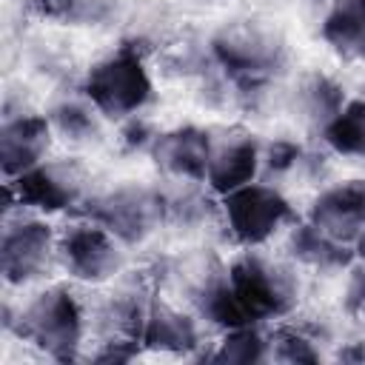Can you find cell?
Returning a JSON list of instances; mask_svg holds the SVG:
<instances>
[{
  "mask_svg": "<svg viewBox=\"0 0 365 365\" xmlns=\"http://www.w3.org/2000/svg\"><path fill=\"white\" fill-rule=\"evenodd\" d=\"M297 220V208L274 182L254 180L220 197V225L237 248H265Z\"/></svg>",
  "mask_w": 365,
  "mask_h": 365,
  "instance_id": "obj_7",
  "label": "cell"
},
{
  "mask_svg": "<svg viewBox=\"0 0 365 365\" xmlns=\"http://www.w3.org/2000/svg\"><path fill=\"white\" fill-rule=\"evenodd\" d=\"M197 359L220 362V365H257L271 359V339L259 322H245L220 331V339L211 351H202Z\"/></svg>",
  "mask_w": 365,
  "mask_h": 365,
  "instance_id": "obj_21",
  "label": "cell"
},
{
  "mask_svg": "<svg viewBox=\"0 0 365 365\" xmlns=\"http://www.w3.org/2000/svg\"><path fill=\"white\" fill-rule=\"evenodd\" d=\"M228 282L248 322L288 319L302 297L299 268L265 248H237L228 259Z\"/></svg>",
  "mask_w": 365,
  "mask_h": 365,
  "instance_id": "obj_4",
  "label": "cell"
},
{
  "mask_svg": "<svg viewBox=\"0 0 365 365\" xmlns=\"http://www.w3.org/2000/svg\"><path fill=\"white\" fill-rule=\"evenodd\" d=\"M74 214L100 222L125 248H134L165 225V200L160 185L120 182L114 188L88 194Z\"/></svg>",
  "mask_w": 365,
  "mask_h": 365,
  "instance_id": "obj_8",
  "label": "cell"
},
{
  "mask_svg": "<svg viewBox=\"0 0 365 365\" xmlns=\"http://www.w3.org/2000/svg\"><path fill=\"white\" fill-rule=\"evenodd\" d=\"M211 143H214V131L194 125V123L160 128L148 157L165 180L205 182V171H208V160H211Z\"/></svg>",
  "mask_w": 365,
  "mask_h": 365,
  "instance_id": "obj_13",
  "label": "cell"
},
{
  "mask_svg": "<svg viewBox=\"0 0 365 365\" xmlns=\"http://www.w3.org/2000/svg\"><path fill=\"white\" fill-rule=\"evenodd\" d=\"M282 254L297 268L317 271V274H342L356 259L354 245L334 240L331 234H325L305 217H299L282 234Z\"/></svg>",
  "mask_w": 365,
  "mask_h": 365,
  "instance_id": "obj_16",
  "label": "cell"
},
{
  "mask_svg": "<svg viewBox=\"0 0 365 365\" xmlns=\"http://www.w3.org/2000/svg\"><path fill=\"white\" fill-rule=\"evenodd\" d=\"M163 188L165 200V225L182 231H200L211 222H220V197L205 182L191 180H165Z\"/></svg>",
  "mask_w": 365,
  "mask_h": 365,
  "instance_id": "obj_17",
  "label": "cell"
},
{
  "mask_svg": "<svg viewBox=\"0 0 365 365\" xmlns=\"http://www.w3.org/2000/svg\"><path fill=\"white\" fill-rule=\"evenodd\" d=\"M217 68L234 83L240 106L259 97L288 63V46L277 26L262 20H231L208 40Z\"/></svg>",
  "mask_w": 365,
  "mask_h": 365,
  "instance_id": "obj_2",
  "label": "cell"
},
{
  "mask_svg": "<svg viewBox=\"0 0 365 365\" xmlns=\"http://www.w3.org/2000/svg\"><path fill=\"white\" fill-rule=\"evenodd\" d=\"M322 143L351 160H365V97H348L339 114L319 131Z\"/></svg>",
  "mask_w": 365,
  "mask_h": 365,
  "instance_id": "obj_22",
  "label": "cell"
},
{
  "mask_svg": "<svg viewBox=\"0 0 365 365\" xmlns=\"http://www.w3.org/2000/svg\"><path fill=\"white\" fill-rule=\"evenodd\" d=\"M3 328L48 359H83V345L88 342V299H83L71 279L43 282L34 285L17 308H11V302L3 305Z\"/></svg>",
  "mask_w": 365,
  "mask_h": 365,
  "instance_id": "obj_1",
  "label": "cell"
},
{
  "mask_svg": "<svg viewBox=\"0 0 365 365\" xmlns=\"http://www.w3.org/2000/svg\"><path fill=\"white\" fill-rule=\"evenodd\" d=\"M339 305L342 314L365 328V259H354L345 271H342V294H339Z\"/></svg>",
  "mask_w": 365,
  "mask_h": 365,
  "instance_id": "obj_25",
  "label": "cell"
},
{
  "mask_svg": "<svg viewBox=\"0 0 365 365\" xmlns=\"http://www.w3.org/2000/svg\"><path fill=\"white\" fill-rule=\"evenodd\" d=\"M86 0H29V11L51 23H80Z\"/></svg>",
  "mask_w": 365,
  "mask_h": 365,
  "instance_id": "obj_27",
  "label": "cell"
},
{
  "mask_svg": "<svg viewBox=\"0 0 365 365\" xmlns=\"http://www.w3.org/2000/svg\"><path fill=\"white\" fill-rule=\"evenodd\" d=\"M54 128L40 111H6L0 125V168L3 180H14L43 163L51 151Z\"/></svg>",
  "mask_w": 365,
  "mask_h": 365,
  "instance_id": "obj_15",
  "label": "cell"
},
{
  "mask_svg": "<svg viewBox=\"0 0 365 365\" xmlns=\"http://www.w3.org/2000/svg\"><path fill=\"white\" fill-rule=\"evenodd\" d=\"M305 220L339 242L354 245L365 231V177L322 185L308 202Z\"/></svg>",
  "mask_w": 365,
  "mask_h": 365,
  "instance_id": "obj_14",
  "label": "cell"
},
{
  "mask_svg": "<svg viewBox=\"0 0 365 365\" xmlns=\"http://www.w3.org/2000/svg\"><path fill=\"white\" fill-rule=\"evenodd\" d=\"M148 274H120L88 297V342L97 348L86 354L97 362H128L137 356L145 311L151 302Z\"/></svg>",
  "mask_w": 365,
  "mask_h": 365,
  "instance_id": "obj_3",
  "label": "cell"
},
{
  "mask_svg": "<svg viewBox=\"0 0 365 365\" xmlns=\"http://www.w3.org/2000/svg\"><path fill=\"white\" fill-rule=\"evenodd\" d=\"M354 248H356V259H365V231L359 234V240L354 242Z\"/></svg>",
  "mask_w": 365,
  "mask_h": 365,
  "instance_id": "obj_28",
  "label": "cell"
},
{
  "mask_svg": "<svg viewBox=\"0 0 365 365\" xmlns=\"http://www.w3.org/2000/svg\"><path fill=\"white\" fill-rule=\"evenodd\" d=\"M140 348L151 354L168 356H200L202 348V319L188 308L180 305L174 297H163L160 291L151 294Z\"/></svg>",
  "mask_w": 365,
  "mask_h": 365,
  "instance_id": "obj_11",
  "label": "cell"
},
{
  "mask_svg": "<svg viewBox=\"0 0 365 365\" xmlns=\"http://www.w3.org/2000/svg\"><path fill=\"white\" fill-rule=\"evenodd\" d=\"M262 171V143L240 125L214 131L211 143V160L205 171V185L222 197L240 185H248Z\"/></svg>",
  "mask_w": 365,
  "mask_h": 365,
  "instance_id": "obj_12",
  "label": "cell"
},
{
  "mask_svg": "<svg viewBox=\"0 0 365 365\" xmlns=\"http://www.w3.org/2000/svg\"><path fill=\"white\" fill-rule=\"evenodd\" d=\"M157 134H160V128H157L148 117H143V111H140V114L125 117V120L120 123V137H117V143H120V148H123L125 154L151 151Z\"/></svg>",
  "mask_w": 365,
  "mask_h": 365,
  "instance_id": "obj_26",
  "label": "cell"
},
{
  "mask_svg": "<svg viewBox=\"0 0 365 365\" xmlns=\"http://www.w3.org/2000/svg\"><path fill=\"white\" fill-rule=\"evenodd\" d=\"M80 91L111 123L140 114L154 97V80L137 43H123L88 66Z\"/></svg>",
  "mask_w": 365,
  "mask_h": 365,
  "instance_id": "obj_5",
  "label": "cell"
},
{
  "mask_svg": "<svg viewBox=\"0 0 365 365\" xmlns=\"http://www.w3.org/2000/svg\"><path fill=\"white\" fill-rule=\"evenodd\" d=\"M345 100V88L325 71H305L291 91V106L297 117L314 131H322L339 114Z\"/></svg>",
  "mask_w": 365,
  "mask_h": 365,
  "instance_id": "obj_19",
  "label": "cell"
},
{
  "mask_svg": "<svg viewBox=\"0 0 365 365\" xmlns=\"http://www.w3.org/2000/svg\"><path fill=\"white\" fill-rule=\"evenodd\" d=\"M51 128H54V137L71 143V145H88L100 137L103 131V114L91 106V100L77 91V94H66L60 100H54L46 111Z\"/></svg>",
  "mask_w": 365,
  "mask_h": 365,
  "instance_id": "obj_20",
  "label": "cell"
},
{
  "mask_svg": "<svg viewBox=\"0 0 365 365\" xmlns=\"http://www.w3.org/2000/svg\"><path fill=\"white\" fill-rule=\"evenodd\" d=\"M57 262L71 282L100 288L125 271L128 257L125 245L108 228L74 214L57 228Z\"/></svg>",
  "mask_w": 365,
  "mask_h": 365,
  "instance_id": "obj_9",
  "label": "cell"
},
{
  "mask_svg": "<svg viewBox=\"0 0 365 365\" xmlns=\"http://www.w3.org/2000/svg\"><path fill=\"white\" fill-rule=\"evenodd\" d=\"M271 339V359L274 362H319L322 351L317 348V334L305 331L297 322H277L268 331ZM268 359V362H271Z\"/></svg>",
  "mask_w": 365,
  "mask_h": 365,
  "instance_id": "obj_23",
  "label": "cell"
},
{
  "mask_svg": "<svg viewBox=\"0 0 365 365\" xmlns=\"http://www.w3.org/2000/svg\"><path fill=\"white\" fill-rule=\"evenodd\" d=\"M88 197V174L74 157H46L26 174L6 180V208H29L37 214L77 211Z\"/></svg>",
  "mask_w": 365,
  "mask_h": 365,
  "instance_id": "obj_10",
  "label": "cell"
},
{
  "mask_svg": "<svg viewBox=\"0 0 365 365\" xmlns=\"http://www.w3.org/2000/svg\"><path fill=\"white\" fill-rule=\"evenodd\" d=\"M322 43L345 63L365 60V0H331L322 23Z\"/></svg>",
  "mask_w": 365,
  "mask_h": 365,
  "instance_id": "obj_18",
  "label": "cell"
},
{
  "mask_svg": "<svg viewBox=\"0 0 365 365\" xmlns=\"http://www.w3.org/2000/svg\"><path fill=\"white\" fill-rule=\"evenodd\" d=\"M305 154L308 151L297 140H288V137L271 140L268 145H262V171H268L274 177L297 174L305 165Z\"/></svg>",
  "mask_w": 365,
  "mask_h": 365,
  "instance_id": "obj_24",
  "label": "cell"
},
{
  "mask_svg": "<svg viewBox=\"0 0 365 365\" xmlns=\"http://www.w3.org/2000/svg\"><path fill=\"white\" fill-rule=\"evenodd\" d=\"M60 268L57 262V228L46 214L29 208L3 211V237H0V274L9 288H34L48 282Z\"/></svg>",
  "mask_w": 365,
  "mask_h": 365,
  "instance_id": "obj_6",
  "label": "cell"
}]
</instances>
